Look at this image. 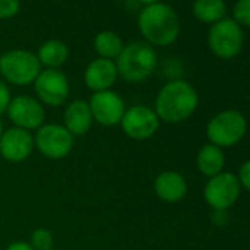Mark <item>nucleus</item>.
Listing matches in <instances>:
<instances>
[{"mask_svg":"<svg viewBox=\"0 0 250 250\" xmlns=\"http://www.w3.org/2000/svg\"><path fill=\"white\" fill-rule=\"evenodd\" d=\"M34 88L42 102L49 106H61L69 96V83L59 69H44L34 81Z\"/></svg>","mask_w":250,"mask_h":250,"instance_id":"10","label":"nucleus"},{"mask_svg":"<svg viewBox=\"0 0 250 250\" xmlns=\"http://www.w3.org/2000/svg\"><path fill=\"white\" fill-rule=\"evenodd\" d=\"M139 2H142V3H145L146 6H149V5H155V3H159L161 0H139Z\"/></svg>","mask_w":250,"mask_h":250,"instance_id":"27","label":"nucleus"},{"mask_svg":"<svg viewBox=\"0 0 250 250\" xmlns=\"http://www.w3.org/2000/svg\"><path fill=\"white\" fill-rule=\"evenodd\" d=\"M2 136H3V122L0 119V139H2Z\"/></svg>","mask_w":250,"mask_h":250,"instance_id":"28","label":"nucleus"},{"mask_svg":"<svg viewBox=\"0 0 250 250\" xmlns=\"http://www.w3.org/2000/svg\"><path fill=\"white\" fill-rule=\"evenodd\" d=\"M6 250H34L28 243H24V241H15L12 244H9L6 247Z\"/></svg>","mask_w":250,"mask_h":250,"instance_id":"26","label":"nucleus"},{"mask_svg":"<svg viewBox=\"0 0 250 250\" xmlns=\"http://www.w3.org/2000/svg\"><path fill=\"white\" fill-rule=\"evenodd\" d=\"M227 12L224 0H196L193 3V14L197 20L208 24H216L224 20Z\"/></svg>","mask_w":250,"mask_h":250,"instance_id":"19","label":"nucleus"},{"mask_svg":"<svg viewBox=\"0 0 250 250\" xmlns=\"http://www.w3.org/2000/svg\"><path fill=\"white\" fill-rule=\"evenodd\" d=\"M34 145L49 159H62L72 150L74 136L62 125L49 124L39 128Z\"/></svg>","mask_w":250,"mask_h":250,"instance_id":"8","label":"nucleus"},{"mask_svg":"<svg viewBox=\"0 0 250 250\" xmlns=\"http://www.w3.org/2000/svg\"><path fill=\"white\" fill-rule=\"evenodd\" d=\"M88 106L93 119H96L102 125H106V127L119 124L125 113L124 100L110 90L94 93Z\"/></svg>","mask_w":250,"mask_h":250,"instance_id":"11","label":"nucleus"},{"mask_svg":"<svg viewBox=\"0 0 250 250\" xmlns=\"http://www.w3.org/2000/svg\"><path fill=\"white\" fill-rule=\"evenodd\" d=\"M208 42L210 50L218 58L231 59L240 53L244 36L240 25L234 20H221L210 28Z\"/></svg>","mask_w":250,"mask_h":250,"instance_id":"6","label":"nucleus"},{"mask_svg":"<svg viewBox=\"0 0 250 250\" xmlns=\"http://www.w3.org/2000/svg\"><path fill=\"white\" fill-rule=\"evenodd\" d=\"M21 9L20 0H0V20H11Z\"/></svg>","mask_w":250,"mask_h":250,"instance_id":"23","label":"nucleus"},{"mask_svg":"<svg viewBox=\"0 0 250 250\" xmlns=\"http://www.w3.org/2000/svg\"><path fill=\"white\" fill-rule=\"evenodd\" d=\"M93 122V115L90 106L84 100H74L65 110V125L72 136L85 134Z\"/></svg>","mask_w":250,"mask_h":250,"instance_id":"16","label":"nucleus"},{"mask_svg":"<svg viewBox=\"0 0 250 250\" xmlns=\"http://www.w3.org/2000/svg\"><path fill=\"white\" fill-rule=\"evenodd\" d=\"M94 50L100 58L104 59H116L124 49L122 39L113 31H100L94 37Z\"/></svg>","mask_w":250,"mask_h":250,"instance_id":"20","label":"nucleus"},{"mask_svg":"<svg viewBox=\"0 0 250 250\" xmlns=\"http://www.w3.org/2000/svg\"><path fill=\"white\" fill-rule=\"evenodd\" d=\"M69 56V49L62 40H47L44 42L37 53V58L42 65L47 66V69H58L62 66Z\"/></svg>","mask_w":250,"mask_h":250,"instance_id":"17","label":"nucleus"},{"mask_svg":"<svg viewBox=\"0 0 250 250\" xmlns=\"http://www.w3.org/2000/svg\"><path fill=\"white\" fill-rule=\"evenodd\" d=\"M158 56L146 42H133L124 46L122 52L116 58L118 74L128 83H142L147 80L156 68Z\"/></svg>","mask_w":250,"mask_h":250,"instance_id":"3","label":"nucleus"},{"mask_svg":"<svg viewBox=\"0 0 250 250\" xmlns=\"http://www.w3.org/2000/svg\"><path fill=\"white\" fill-rule=\"evenodd\" d=\"M199 104L196 90L183 80L165 84L155 102V113L168 124L183 122L193 115Z\"/></svg>","mask_w":250,"mask_h":250,"instance_id":"2","label":"nucleus"},{"mask_svg":"<svg viewBox=\"0 0 250 250\" xmlns=\"http://www.w3.org/2000/svg\"><path fill=\"white\" fill-rule=\"evenodd\" d=\"M238 183L240 186H243L247 191H250V161H247L246 164H243V167L240 168L238 172Z\"/></svg>","mask_w":250,"mask_h":250,"instance_id":"25","label":"nucleus"},{"mask_svg":"<svg viewBox=\"0 0 250 250\" xmlns=\"http://www.w3.org/2000/svg\"><path fill=\"white\" fill-rule=\"evenodd\" d=\"M42 72V63L36 53L15 49L0 56V75L15 85H28Z\"/></svg>","mask_w":250,"mask_h":250,"instance_id":"4","label":"nucleus"},{"mask_svg":"<svg viewBox=\"0 0 250 250\" xmlns=\"http://www.w3.org/2000/svg\"><path fill=\"white\" fill-rule=\"evenodd\" d=\"M34 250H52L53 246V237L50 231L44 228H39L31 234V244Z\"/></svg>","mask_w":250,"mask_h":250,"instance_id":"21","label":"nucleus"},{"mask_svg":"<svg viewBox=\"0 0 250 250\" xmlns=\"http://www.w3.org/2000/svg\"><path fill=\"white\" fill-rule=\"evenodd\" d=\"M234 20L238 25L250 27V0H238L234 5Z\"/></svg>","mask_w":250,"mask_h":250,"instance_id":"22","label":"nucleus"},{"mask_svg":"<svg viewBox=\"0 0 250 250\" xmlns=\"http://www.w3.org/2000/svg\"><path fill=\"white\" fill-rule=\"evenodd\" d=\"M11 103V91L8 85L0 80V115L5 110H8V106Z\"/></svg>","mask_w":250,"mask_h":250,"instance_id":"24","label":"nucleus"},{"mask_svg":"<svg viewBox=\"0 0 250 250\" xmlns=\"http://www.w3.org/2000/svg\"><path fill=\"white\" fill-rule=\"evenodd\" d=\"M118 78V69L113 61L97 58L88 63L84 72V81L94 93L109 90Z\"/></svg>","mask_w":250,"mask_h":250,"instance_id":"14","label":"nucleus"},{"mask_svg":"<svg viewBox=\"0 0 250 250\" xmlns=\"http://www.w3.org/2000/svg\"><path fill=\"white\" fill-rule=\"evenodd\" d=\"M238 178L231 172H221L210 177L205 186V200L210 208L222 212L231 208L240 196Z\"/></svg>","mask_w":250,"mask_h":250,"instance_id":"7","label":"nucleus"},{"mask_svg":"<svg viewBox=\"0 0 250 250\" xmlns=\"http://www.w3.org/2000/svg\"><path fill=\"white\" fill-rule=\"evenodd\" d=\"M121 125L124 133L130 139L146 140L156 133L159 127V118L153 109L143 104H137L125 110Z\"/></svg>","mask_w":250,"mask_h":250,"instance_id":"9","label":"nucleus"},{"mask_svg":"<svg viewBox=\"0 0 250 250\" xmlns=\"http://www.w3.org/2000/svg\"><path fill=\"white\" fill-rule=\"evenodd\" d=\"M11 121L22 130L40 128L44 121L43 106L30 96H17L8 106Z\"/></svg>","mask_w":250,"mask_h":250,"instance_id":"12","label":"nucleus"},{"mask_svg":"<svg viewBox=\"0 0 250 250\" xmlns=\"http://www.w3.org/2000/svg\"><path fill=\"white\" fill-rule=\"evenodd\" d=\"M197 168L206 177H215L222 172L225 158L221 147L215 145H206L200 149L197 155Z\"/></svg>","mask_w":250,"mask_h":250,"instance_id":"18","label":"nucleus"},{"mask_svg":"<svg viewBox=\"0 0 250 250\" xmlns=\"http://www.w3.org/2000/svg\"><path fill=\"white\" fill-rule=\"evenodd\" d=\"M247 130L246 118L238 110H224L215 115L208 124V137L218 147H228L238 143Z\"/></svg>","mask_w":250,"mask_h":250,"instance_id":"5","label":"nucleus"},{"mask_svg":"<svg viewBox=\"0 0 250 250\" xmlns=\"http://www.w3.org/2000/svg\"><path fill=\"white\" fill-rule=\"evenodd\" d=\"M34 149V140L27 130L11 128L0 139V155L11 162H21L27 159Z\"/></svg>","mask_w":250,"mask_h":250,"instance_id":"13","label":"nucleus"},{"mask_svg":"<svg viewBox=\"0 0 250 250\" xmlns=\"http://www.w3.org/2000/svg\"><path fill=\"white\" fill-rule=\"evenodd\" d=\"M139 30L150 46H169L180 34V18L172 6L155 3L143 8L137 20Z\"/></svg>","mask_w":250,"mask_h":250,"instance_id":"1","label":"nucleus"},{"mask_svg":"<svg viewBox=\"0 0 250 250\" xmlns=\"http://www.w3.org/2000/svg\"><path fill=\"white\" fill-rule=\"evenodd\" d=\"M155 191L164 202L175 203L187 194V183L184 177L174 171H165L155 180Z\"/></svg>","mask_w":250,"mask_h":250,"instance_id":"15","label":"nucleus"}]
</instances>
